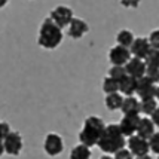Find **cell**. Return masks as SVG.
<instances>
[{
	"label": "cell",
	"instance_id": "1",
	"mask_svg": "<svg viewBox=\"0 0 159 159\" xmlns=\"http://www.w3.org/2000/svg\"><path fill=\"white\" fill-rule=\"evenodd\" d=\"M126 144L124 134L120 132L118 124H109L106 125L101 137L98 140L97 146L106 153H116L122 150Z\"/></svg>",
	"mask_w": 159,
	"mask_h": 159
},
{
	"label": "cell",
	"instance_id": "2",
	"mask_svg": "<svg viewBox=\"0 0 159 159\" xmlns=\"http://www.w3.org/2000/svg\"><path fill=\"white\" fill-rule=\"evenodd\" d=\"M106 124L103 122V119L98 116H89L85 119L83 122V128L79 132V141L80 144L86 146V147H92L98 143V140L103 134Z\"/></svg>",
	"mask_w": 159,
	"mask_h": 159
},
{
	"label": "cell",
	"instance_id": "3",
	"mask_svg": "<svg viewBox=\"0 0 159 159\" xmlns=\"http://www.w3.org/2000/svg\"><path fill=\"white\" fill-rule=\"evenodd\" d=\"M62 42V31L61 28L55 25L51 18L43 20L40 28H39V37L37 43L45 49H55Z\"/></svg>",
	"mask_w": 159,
	"mask_h": 159
},
{
	"label": "cell",
	"instance_id": "4",
	"mask_svg": "<svg viewBox=\"0 0 159 159\" xmlns=\"http://www.w3.org/2000/svg\"><path fill=\"white\" fill-rule=\"evenodd\" d=\"M49 18L52 20V22L58 25L60 28H66L70 25V22L73 21V11L70 9V7L64 6H57L55 9H52L51 11V15H49Z\"/></svg>",
	"mask_w": 159,
	"mask_h": 159
},
{
	"label": "cell",
	"instance_id": "5",
	"mask_svg": "<svg viewBox=\"0 0 159 159\" xmlns=\"http://www.w3.org/2000/svg\"><path fill=\"white\" fill-rule=\"evenodd\" d=\"M3 146H5V153L12 155V156H18L22 150V139L18 132L11 131L3 139Z\"/></svg>",
	"mask_w": 159,
	"mask_h": 159
},
{
	"label": "cell",
	"instance_id": "6",
	"mask_svg": "<svg viewBox=\"0 0 159 159\" xmlns=\"http://www.w3.org/2000/svg\"><path fill=\"white\" fill-rule=\"evenodd\" d=\"M43 149H45V152L48 153L49 156H58L64 150L62 139L58 134H54V132L48 134L46 139H45V143H43Z\"/></svg>",
	"mask_w": 159,
	"mask_h": 159
},
{
	"label": "cell",
	"instance_id": "7",
	"mask_svg": "<svg viewBox=\"0 0 159 159\" xmlns=\"http://www.w3.org/2000/svg\"><path fill=\"white\" fill-rule=\"evenodd\" d=\"M128 150L131 152L132 156L139 158V156H144L149 155V141L144 139H141L139 135H132L128 140Z\"/></svg>",
	"mask_w": 159,
	"mask_h": 159
},
{
	"label": "cell",
	"instance_id": "8",
	"mask_svg": "<svg viewBox=\"0 0 159 159\" xmlns=\"http://www.w3.org/2000/svg\"><path fill=\"white\" fill-rule=\"evenodd\" d=\"M150 51H152V46H150V43H149V40L146 37H137V39H134L131 48H129L131 55H134V58L143 60V61L146 60V57L150 54Z\"/></svg>",
	"mask_w": 159,
	"mask_h": 159
},
{
	"label": "cell",
	"instance_id": "9",
	"mask_svg": "<svg viewBox=\"0 0 159 159\" xmlns=\"http://www.w3.org/2000/svg\"><path fill=\"white\" fill-rule=\"evenodd\" d=\"M109 60L113 66H125L131 60V52L128 48H124L120 45H116L109 52Z\"/></svg>",
	"mask_w": 159,
	"mask_h": 159
},
{
	"label": "cell",
	"instance_id": "10",
	"mask_svg": "<svg viewBox=\"0 0 159 159\" xmlns=\"http://www.w3.org/2000/svg\"><path fill=\"white\" fill-rule=\"evenodd\" d=\"M139 122H140L139 115H125L122 120H120V124H119V129L124 134V137H132L137 132Z\"/></svg>",
	"mask_w": 159,
	"mask_h": 159
},
{
	"label": "cell",
	"instance_id": "11",
	"mask_svg": "<svg viewBox=\"0 0 159 159\" xmlns=\"http://www.w3.org/2000/svg\"><path fill=\"white\" fill-rule=\"evenodd\" d=\"M135 94H137L141 100L155 98L156 86H155V83L150 82L146 76H143V77H140V79H137V89H135Z\"/></svg>",
	"mask_w": 159,
	"mask_h": 159
},
{
	"label": "cell",
	"instance_id": "12",
	"mask_svg": "<svg viewBox=\"0 0 159 159\" xmlns=\"http://www.w3.org/2000/svg\"><path fill=\"white\" fill-rule=\"evenodd\" d=\"M125 70L128 76L134 77V79H140L146 75V64L143 60L139 58H131L129 61L125 64Z\"/></svg>",
	"mask_w": 159,
	"mask_h": 159
},
{
	"label": "cell",
	"instance_id": "13",
	"mask_svg": "<svg viewBox=\"0 0 159 159\" xmlns=\"http://www.w3.org/2000/svg\"><path fill=\"white\" fill-rule=\"evenodd\" d=\"M89 31V25L85 22L83 20H79V18H73V21L70 22L69 30H67V34L71 39H80L83 36Z\"/></svg>",
	"mask_w": 159,
	"mask_h": 159
},
{
	"label": "cell",
	"instance_id": "14",
	"mask_svg": "<svg viewBox=\"0 0 159 159\" xmlns=\"http://www.w3.org/2000/svg\"><path fill=\"white\" fill-rule=\"evenodd\" d=\"M155 134V124L149 118H140L139 128H137V135L144 140H149Z\"/></svg>",
	"mask_w": 159,
	"mask_h": 159
},
{
	"label": "cell",
	"instance_id": "15",
	"mask_svg": "<svg viewBox=\"0 0 159 159\" xmlns=\"http://www.w3.org/2000/svg\"><path fill=\"white\" fill-rule=\"evenodd\" d=\"M135 89H137V79L126 75L122 80H119V92L124 94L125 97H134Z\"/></svg>",
	"mask_w": 159,
	"mask_h": 159
},
{
	"label": "cell",
	"instance_id": "16",
	"mask_svg": "<svg viewBox=\"0 0 159 159\" xmlns=\"http://www.w3.org/2000/svg\"><path fill=\"white\" fill-rule=\"evenodd\" d=\"M120 110L124 115H140V101L135 97L124 98Z\"/></svg>",
	"mask_w": 159,
	"mask_h": 159
},
{
	"label": "cell",
	"instance_id": "17",
	"mask_svg": "<svg viewBox=\"0 0 159 159\" xmlns=\"http://www.w3.org/2000/svg\"><path fill=\"white\" fill-rule=\"evenodd\" d=\"M122 101H124V97L119 92L106 95V107L109 110H119L120 106H122Z\"/></svg>",
	"mask_w": 159,
	"mask_h": 159
},
{
	"label": "cell",
	"instance_id": "18",
	"mask_svg": "<svg viewBox=\"0 0 159 159\" xmlns=\"http://www.w3.org/2000/svg\"><path fill=\"white\" fill-rule=\"evenodd\" d=\"M134 34H132L129 30H120L118 33V36H116V42H118V45H120V46H124V48H131L132 42H134Z\"/></svg>",
	"mask_w": 159,
	"mask_h": 159
},
{
	"label": "cell",
	"instance_id": "19",
	"mask_svg": "<svg viewBox=\"0 0 159 159\" xmlns=\"http://www.w3.org/2000/svg\"><path fill=\"white\" fill-rule=\"evenodd\" d=\"M156 107H158V101L155 98H147L140 101V113H144L147 116H152Z\"/></svg>",
	"mask_w": 159,
	"mask_h": 159
},
{
	"label": "cell",
	"instance_id": "20",
	"mask_svg": "<svg viewBox=\"0 0 159 159\" xmlns=\"http://www.w3.org/2000/svg\"><path fill=\"white\" fill-rule=\"evenodd\" d=\"M91 158V150L89 147L83 144H77L73 147V150L70 153V159H89Z\"/></svg>",
	"mask_w": 159,
	"mask_h": 159
},
{
	"label": "cell",
	"instance_id": "21",
	"mask_svg": "<svg viewBox=\"0 0 159 159\" xmlns=\"http://www.w3.org/2000/svg\"><path fill=\"white\" fill-rule=\"evenodd\" d=\"M103 91L109 95V94H115L119 92V82L111 79V77H106L103 80Z\"/></svg>",
	"mask_w": 159,
	"mask_h": 159
},
{
	"label": "cell",
	"instance_id": "22",
	"mask_svg": "<svg viewBox=\"0 0 159 159\" xmlns=\"http://www.w3.org/2000/svg\"><path fill=\"white\" fill-rule=\"evenodd\" d=\"M146 67H150V69H159V51L158 49H152L150 54L146 57L144 60Z\"/></svg>",
	"mask_w": 159,
	"mask_h": 159
},
{
	"label": "cell",
	"instance_id": "23",
	"mask_svg": "<svg viewBox=\"0 0 159 159\" xmlns=\"http://www.w3.org/2000/svg\"><path fill=\"white\" fill-rule=\"evenodd\" d=\"M126 76V70H125V66H113L110 70H109V77L115 79V80H122L124 77Z\"/></svg>",
	"mask_w": 159,
	"mask_h": 159
},
{
	"label": "cell",
	"instance_id": "24",
	"mask_svg": "<svg viewBox=\"0 0 159 159\" xmlns=\"http://www.w3.org/2000/svg\"><path fill=\"white\" fill-rule=\"evenodd\" d=\"M147 141H149V149H150L153 153L159 155V132H155Z\"/></svg>",
	"mask_w": 159,
	"mask_h": 159
},
{
	"label": "cell",
	"instance_id": "25",
	"mask_svg": "<svg viewBox=\"0 0 159 159\" xmlns=\"http://www.w3.org/2000/svg\"><path fill=\"white\" fill-rule=\"evenodd\" d=\"M150 82L158 83L159 82V69H150V67H146V75H144Z\"/></svg>",
	"mask_w": 159,
	"mask_h": 159
},
{
	"label": "cell",
	"instance_id": "26",
	"mask_svg": "<svg viewBox=\"0 0 159 159\" xmlns=\"http://www.w3.org/2000/svg\"><path fill=\"white\" fill-rule=\"evenodd\" d=\"M147 40L150 43L152 49H158L159 51V28L158 30H153L152 33H150V36L147 37Z\"/></svg>",
	"mask_w": 159,
	"mask_h": 159
},
{
	"label": "cell",
	"instance_id": "27",
	"mask_svg": "<svg viewBox=\"0 0 159 159\" xmlns=\"http://www.w3.org/2000/svg\"><path fill=\"white\" fill-rule=\"evenodd\" d=\"M113 159H134V156L131 155L129 150H126V149H122V150H119V152L115 153V158Z\"/></svg>",
	"mask_w": 159,
	"mask_h": 159
},
{
	"label": "cell",
	"instance_id": "28",
	"mask_svg": "<svg viewBox=\"0 0 159 159\" xmlns=\"http://www.w3.org/2000/svg\"><path fill=\"white\" fill-rule=\"evenodd\" d=\"M11 132V128L6 122H0V140H3Z\"/></svg>",
	"mask_w": 159,
	"mask_h": 159
},
{
	"label": "cell",
	"instance_id": "29",
	"mask_svg": "<svg viewBox=\"0 0 159 159\" xmlns=\"http://www.w3.org/2000/svg\"><path fill=\"white\" fill-rule=\"evenodd\" d=\"M141 0H120V5L125 7H139Z\"/></svg>",
	"mask_w": 159,
	"mask_h": 159
},
{
	"label": "cell",
	"instance_id": "30",
	"mask_svg": "<svg viewBox=\"0 0 159 159\" xmlns=\"http://www.w3.org/2000/svg\"><path fill=\"white\" fill-rule=\"evenodd\" d=\"M152 122L155 124V126H159V106L156 107V110L153 111V115H152Z\"/></svg>",
	"mask_w": 159,
	"mask_h": 159
},
{
	"label": "cell",
	"instance_id": "31",
	"mask_svg": "<svg viewBox=\"0 0 159 159\" xmlns=\"http://www.w3.org/2000/svg\"><path fill=\"white\" fill-rule=\"evenodd\" d=\"M5 153V146H3V140H0V156Z\"/></svg>",
	"mask_w": 159,
	"mask_h": 159
},
{
	"label": "cell",
	"instance_id": "32",
	"mask_svg": "<svg viewBox=\"0 0 159 159\" xmlns=\"http://www.w3.org/2000/svg\"><path fill=\"white\" fill-rule=\"evenodd\" d=\"M7 2H9V0H0V7H3L7 3Z\"/></svg>",
	"mask_w": 159,
	"mask_h": 159
},
{
	"label": "cell",
	"instance_id": "33",
	"mask_svg": "<svg viewBox=\"0 0 159 159\" xmlns=\"http://www.w3.org/2000/svg\"><path fill=\"white\" fill-rule=\"evenodd\" d=\"M135 159H152L149 155H144V156H139V158H135Z\"/></svg>",
	"mask_w": 159,
	"mask_h": 159
},
{
	"label": "cell",
	"instance_id": "34",
	"mask_svg": "<svg viewBox=\"0 0 159 159\" xmlns=\"http://www.w3.org/2000/svg\"><path fill=\"white\" fill-rule=\"evenodd\" d=\"M100 159H113L111 156H109V155H104V156H101Z\"/></svg>",
	"mask_w": 159,
	"mask_h": 159
},
{
	"label": "cell",
	"instance_id": "35",
	"mask_svg": "<svg viewBox=\"0 0 159 159\" xmlns=\"http://www.w3.org/2000/svg\"><path fill=\"white\" fill-rule=\"evenodd\" d=\"M155 98H158V100H159V86L156 88V94H155Z\"/></svg>",
	"mask_w": 159,
	"mask_h": 159
},
{
	"label": "cell",
	"instance_id": "36",
	"mask_svg": "<svg viewBox=\"0 0 159 159\" xmlns=\"http://www.w3.org/2000/svg\"><path fill=\"white\" fill-rule=\"evenodd\" d=\"M158 159H159V156H158Z\"/></svg>",
	"mask_w": 159,
	"mask_h": 159
}]
</instances>
